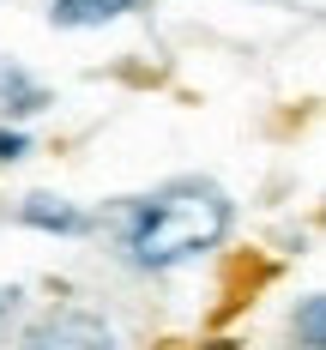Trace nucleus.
Masks as SVG:
<instances>
[{
  "label": "nucleus",
  "mask_w": 326,
  "mask_h": 350,
  "mask_svg": "<svg viewBox=\"0 0 326 350\" xmlns=\"http://www.w3.org/2000/svg\"><path fill=\"white\" fill-rule=\"evenodd\" d=\"M230 224H236L230 193L217 181H206V175H181V181H163L157 193H145L139 206L127 211L121 247H127L133 266L163 272V266H181V260L217 247L230 236Z\"/></svg>",
  "instance_id": "f257e3e1"
},
{
  "label": "nucleus",
  "mask_w": 326,
  "mask_h": 350,
  "mask_svg": "<svg viewBox=\"0 0 326 350\" xmlns=\"http://www.w3.org/2000/svg\"><path fill=\"white\" fill-rule=\"evenodd\" d=\"M18 350H115V326L91 308H49Z\"/></svg>",
  "instance_id": "f03ea898"
},
{
  "label": "nucleus",
  "mask_w": 326,
  "mask_h": 350,
  "mask_svg": "<svg viewBox=\"0 0 326 350\" xmlns=\"http://www.w3.org/2000/svg\"><path fill=\"white\" fill-rule=\"evenodd\" d=\"M18 224H31V230H49V236H85L91 230V217L67 200H55V193H31L25 206H18Z\"/></svg>",
  "instance_id": "7ed1b4c3"
},
{
  "label": "nucleus",
  "mask_w": 326,
  "mask_h": 350,
  "mask_svg": "<svg viewBox=\"0 0 326 350\" xmlns=\"http://www.w3.org/2000/svg\"><path fill=\"white\" fill-rule=\"evenodd\" d=\"M0 103H6V115H36V109L49 103V91L18 61H0Z\"/></svg>",
  "instance_id": "20e7f679"
},
{
  "label": "nucleus",
  "mask_w": 326,
  "mask_h": 350,
  "mask_svg": "<svg viewBox=\"0 0 326 350\" xmlns=\"http://www.w3.org/2000/svg\"><path fill=\"white\" fill-rule=\"evenodd\" d=\"M121 12H133V0H55V25H109V18H121Z\"/></svg>",
  "instance_id": "39448f33"
},
{
  "label": "nucleus",
  "mask_w": 326,
  "mask_h": 350,
  "mask_svg": "<svg viewBox=\"0 0 326 350\" xmlns=\"http://www.w3.org/2000/svg\"><path fill=\"white\" fill-rule=\"evenodd\" d=\"M296 332H302V350H326V302H321V296H308V302H302Z\"/></svg>",
  "instance_id": "423d86ee"
},
{
  "label": "nucleus",
  "mask_w": 326,
  "mask_h": 350,
  "mask_svg": "<svg viewBox=\"0 0 326 350\" xmlns=\"http://www.w3.org/2000/svg\"><path fill=\"white\" fill-rule=\"evenodd\" d=\"M31 151V139L18 133V127H0V163H12V157H25Z\"/></svg>",
  "instance_id": "0eeeda50"
},
{
  "label": "nucleus",
  "mask_w": 326,
  "mask_h": 350,
  "mask_svg": "<svg viewBox=\"0 0 326 350\" xmlns=\"http://www.w3.org/2000/svg\"><path fill=\"white\" fill-rule=\"evenodd\" d=\"M200 350H242V345H230V338H217V345H200Z\"/></svg>",
  "instance_id": "6e6552de"
}]
</instances>
